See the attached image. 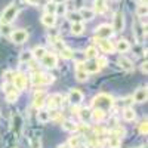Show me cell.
Segmentation results:
<instances>
[{
  "label": "cell",
  "mask_w": 148,
  "mask_h": 148,
  "mask_svg": "<svg viewBox=\"0 0 148 148\" xmlns=\"http://www.w3.org/2000/svg\"><path fill=\"white\" fill-rule=\"evenodd\" d=\"M18 15V6L15 3H10L2 14V18H0V25H9V24L14 21Z\"/></svg>",
  "instance_id": "1"
},
{
  "label": "cell",
  "mask_w": 148,
  "mask_h": 148,
  "mask_svg": "<svg viewBox=\"0 0 148 148\" xmlns=\"http://www.w3.org/2000/svg\"><path fill=\"white\" fill-rule=\"evenodd\" d=\"M113 102H114L113 98H111L110 95H107V93H99L98 96H95L93 101H92L95 108H99V110H104V111L113 107Z\"/></svg>",
  "instance_id": "2"
},
{
  "label": "cell",
  "mask_w": 148,
  "mask_h": 148,
  "mask_svg": "<svg viewBox=\"0 0 148 148\" xmlns=\"http://www.w3.org/2000/svg\"><path fill=\"white\" fill-rule=\"evenodd\" d=\"M31 82H33V84H36V86L51 84V83H53V76H49V74H43V73H33Z\"/></svg>",
  "instance_id": "3"
},
{
  "label": "cell",
  "mask_w": 148,
  "mask_h": 148,
  "mask_svg": "<svg viewBox=\"0 0 148 148\" xmlns=\"http://www.w3.org/2000/svg\"><path fill=\"white\" fill-rule=\"evenodd\" d=\"M114 30L111 25H108V24H102V25L96 27L95 30V34H96V39H110L111 36H113Z\"/></svg>",
  "instance_id": "4"
},
{
  "label": "cell",
  "mask_w": 148,
  "mask_h": 148,
  "mask_svg": "<svg viewBox=\"0 0 148 148\" xmlns=\"http://www.w3.org/2000/svg\"><path fill=\"white\" fill-rule=\"evenodd\" d=\"M10 40L16 43V45H21V43H25L27 39H28V33L24 30V28H19V30H15V31H12L10 33Z\"/></svg>",
  "instance_id": "5"
},
{
  "label": "cell",
  "mask_w": 148,
  "mask_h": 148,
  "mask_svg": "<svg viewBox=\"0 0 148 148\" xmlns=\"http://www.w3.org/2000/svg\"><path fill=\"white\" fill-rule=\"evenodd\" d=\"M3 90H5V95H6V101L8 102H15L18 99V92L15 89V86L12 83H6L3 86Z\"/></svg>",
  "instance_id": "6"
},
{
  "label": "cell",
  "mask_w": 148,
  "mask_h": 148,
  "mask_svg": "<svg viewBox=\"0 0 148 148\" xmlns=\"http://www.w3.org/2000/svg\"><path fill=\"white\" fill-rule=\"evenodd\" d=\"M12 84L15 86L16 90H24L27 88V77L24 74L18 73V74H14V80H12Z\"/></svg>",
  "instance_id": "7"
},
{
  "label": "cell",
  "mask_w": 148,
  "mask_h": 148,
  "mask_svg": "<svg viewBox=\"0 0 148 148\" xmlns=\"http://www.w3.org/2000/svg\"><path fill=\"white\" fill-rule=\"evenodd\" d=\"M40 61H42V64H43L46 68H53V67H56V64H58V56H56L55 53L46 52V55H45Z\"/></svg>",
  "instance_id": "8"
},
{
  "label": "cell",
  "mask_w": 148,
  "mask_h": 148,
  "mask_svg": "<svg viewBox=\"0 0 148 148\" xmlns=\"http://www.w3.org/2000/svg\"><path fill=\"white\" fill-rule=\"evenodd\" d=\"M62 95H59V93H53V95H51L47 98V107L49 108H52V110H55V108H59L61 105H62Z\"/></svg>",
  "instance_id": "9"
},
{
  "label": "cell",
  "mask_w": 148,
  "mask_h": 148,
  "mask_svg": "<svg viewBox=\"0 0 148 148\" xmlns=\"http://www.w3.org/2000/svg\"><path fill=\"white\" fill-rule=\"evenodd\" d=\"M68 99H70V102L73 105L82 104V101H83V92L79 90V89H71L70 93H68Z\"/></svg>",
  "instance_id": "10"
},
{
  "label": "cell",
  "mask_w": 148,
  "mask_h": 148,
  "mask_svg": "<svg viewBox=\"0 0 148 148\" xmlns=\"http://www.w3.org/2000/svg\"><path fill=\"white\" fill-rule=\"evenodd\" d=\"M99 42V47H101V51L102 52H105V53H113L116 49H114V45L111 43L108 39H96L95 37V42Z\"/></svg>",
  "instance_id": "11"
},
{
  "label": "cell",
  "mask_w": 148,
  "mask_h": 148,
  "mask_svg": "<svg viewBox=\"0 0 148 148\" xmlns=\"http://www.w3.org/2000/svg\"><path fill=\"white\" fill-rule=\"evenodd\" d=\"M113 30L114 31H121L123 28H125V16H123L121 12H117V14L114 15V22H113Z\"/></svg>",
  "instance_id": "12"
},
{
  "label": "cell",
  "mask_w": 148,
  "mask_h": 148,
  "mask_svg": "<svg viewBox=\"0 0 148 148\" xmlns=\"http://www.w3.org/2000/svg\"><path fill=\"white\" fill-rule=\"evenodd\" d=\"M46 101V93L45 90H36L34 92V107L36 108H42Z\"/></svg>",
  "instance_id": "13"
},
{
  "label": "cell",
  "mask_w": 148,
  "mask_h": 148,
  "mask_svg": "<svg viewBox=\"0 0 148 148\" xmlns=\"http://www.w3.org/2000/svg\"><path fill=\"white\" fill-rule=\"evenodd\" d=\"M76 77H77L79 82L88 80V73H86L84 68H83V62H77V65H76Z\"/></svg>",
  "instance_id": "14"
},
{
  "label": "cell",
  "mask_w": 148,
  "mask_h": 148,
  "mask_svg": "<svg viewBox=\"0 0 148 148\" xmlns=\"http://www.w3.org/2000/svg\"><path fill=\"white\" fill-rule=\"evenodd\" d=\"M79 15H80L82 19L90 21V19H93V16H95V10H93V9H89V8H82V9L79 10Z\"/></svg>",
  "instance_id": "15"
},
{
  "label": "cell",
  "mask_w": 148,
  "mask_h": 148,
  "mask_svg": "<svg viewBox=\"0 0 148 148\" xmlns=\"http://www.w3.org/2000/svg\"><path fill=\"white\" fill-rule=\"evenodd\" d=\"M133 99L136 101V102H139V104L145 102L147 101V88H139L136 92H135Z\"/></svg>",
  "instance_id": "16"
},
{
  "label": "cell",
  "mask_w": 148,
  "mask_h": 148,
  "mask_svg": "<svg viewBox=\"0 0 148 148\" xmlns=\"http://www.w3.org/2000/svg\"><path fill=\"white\" fill-rule=\"evenodd\" d=\"M42 24L43 25H46V27H53L55 24H56V15H49V14H45L43 16H42Z\"/></svg>",
  "instance_id": "17"
},
{
  "label": "cell",
  "mask_w": 148,
  "mask_h": 148,
  "mask_svg": "<svg viewBox=\"0 0 148 148\" xmlns=\"http://www.w3.org/2000/svg\"><path fill=\"white\" fill-rule=\"evenodd\" d=\"M114 49H117V51H119L120 53H126V52H129L130 45H129V42H127V40L121 39V40H119V42H117V45L114 46Z\"/></svg>",
  "instance_id": "18"
},
{
  "label": "cell",
  "mask_w": 148,
  "mask_h": 148,
  "mask_svg": "<svg viewBox=\"0 0 148 148\" xmlns=\"http://www.w3.org/2000/svg\"><path fill=\"white\" fill-rule=\"evenodd\" d=\"M83 31H84V24H83V21L73 22V24H71V34H74V36H80Z\"/></svg>",
  "instance_id": "19"
},
{
  "label": "cell",
  "mask_w": 148,
  "mask_h": 148,
  "mask_svg": "<svg viewBox=\"0 0 148 148\" xmlns=\"http://www.w3.org/2000/svg\"><path fill=\"white\" fill-rule=\"evenodd\" d=\"M119 65H120L123 70H126V71H132V70H133V62H132L130 59L125 58V56H121V58L119 59Z\"/></svg>",
  "instance_id": "20"
},
{
  "label": "cell",
  "mask_w": 148,
  "mask_h": 148,
  "mask_svg": "<svg viewBox=\"0 0 148 148\" xmlns=\"http://www.w3.org/2000/svg\"><path fill=\"white\" fill-rule=\"evenodd\" d=\"M83 68L86 73H98L99 71V67H98L96 61H89V62H84L83 64Z\"/></svg>",
  "instance_id": "21"
},
{
  "label": "cell",
  "mask_w": 148,
  "mask_h": 148,
  "mask_svg": "<svg viewBox=\"0 0 148 148\" xmlns=\"http://www.w3.org/2000/svg\"><path fill=\"white\" fill-rule=\"evenodd\" d=\"M90 117L95 120V121H102L105 119V111L104 110H99V108H95L92 113H90Z\"/></svg>",
  "instance_id": "22"
},
{
  "label": "cell",
  "mask_w": 148,
  "mask_h": 148,
  "mask_svg": "<svg viewBox=\"0 0 148 148\" xmlns=\"http://www.w3.org/2000/svg\"><path fill=\"white\" fill-rule=\"evenodd\" d=\"M31 55H33V58H36V59H42V58L46 55V49H45L43 46H36V47L33 49Z\"/></svg>",
  "instance_id": "23"
},
{
  "label": "cell",
  "mask_w": 148,
  "mask_h": 148,
  "mask_svg": "<svg viewBox=\"0 0 148 148\" xmlns=\"http://www.w3.org/2000/svg\"><path fill=\"white\" fill-rule=\"evenodd\" d=\"M37 120L45 125V123H47L49 120H51V113L46 111V110H40L39 113H37Z\"/></svg>",
  "instance_id": "24"
},
{
  "label": "cell",
  "mask_w": 148,
  "mask_h": 148,
  "mask_svg": "<svg viewBox=\"0 0 148 148\" xmlns=\"http://www.w3.org/2000/svg\"><path fill=\"white\" fill-rule=\"evenodd\" d=\"M123 119H125L126 121H133L135 119H136L135 110L133 108H125V111H123Z\"/></svg>",
  "instance_id": "25"
},
{
  "label": "cell",
  "mask_w": 148,
  "mask_h": 148,
  "mask_svg": "<svg viewBox=\"0 0 148 148\" xmlns=\"http://www.w3.org/2000/svg\"><path fill=\"white\" fill-rule=\"evenodd\" d=\"M12 125H14V126H12V127H14V130L19 135L21 133V129H22V120H21V117L18 114H15L14 119H12Z\"/></svg>",
  "instance_id": "26"
},
{
  "label": "cell",
  "mask_w": 148,
  "mask_h": 148,
  "mask_svg": "<svg viewBox=\"0 0 148 148\" xmlns=\"http://www.w3.org/2000/svg\"><path fill=\"white\" fill-rule=\"evenodd\" d=\"M62 127H64L67 132H76V130L79 129V126H77L74 121H71V120H65V121L62 123Z\"/></svg>",
  "instance_id": "27"
},
{
  "label": "cell",
  "mask_w": 148,
  "mask_h": 148,
  "mask_svg": "<svg viewBox=\"0 0 148 148\" xmlns=\"http://www.w3.org/2000/svg\"><path fill=\"white\" fill-rule=\"evenodd\" d=\"M121 145V139L117 138V136H113V135H110L108 138V147L110 148H119Z\"/></svg>",
  "instance_id": "28"
},
{
  "label": "cell",
  "mask_w": 148,
  "mask_h": 148,
  "mask_svg": "<svg viewBox=\"0 0 148 148\" xmlns=\"http://www.w3.org/2000/svg\"><path fill=\"white\" fill-rule=\"evenodd\" d=\"M84 55H86V58H89V59H93V58H96V55H98V49H96L95 46H89L88 49H86Z\"/></svg>",
  "instance_id": "29"
},
{
  "label": "cell",
  "mask_w": 148,
  "mask_h": 148,
  "mask_svg": "<svg viewBox=\"0 0 148 148\" xmlns=\"http://www.w3.org/2000/svg\"><path fill=\"white\" fill-rule=\"evenodd\" d=\"M59 53H61V56H62L64 59H71L74 56L73 51H71V49H68V47H65V46L62 49H59Z\"/></svg>",
  "instance_id": "30"
},
{
  "label": "cell",
  "mask_w": 148,
  "mask_h": 148,
  "mask_svg": "<svg viewBox=\"0 0 148 148\" xmlns=\"http://www.w3.org/2000/svg\"><path fill=\"white\" fill-rule=\"evenodd\" d=\"M147 5L145 3H141L138 8H136V15L139 16V18H145L147 16Z\"/></svg>",
  "instance_id": "31"
},
{
  "label": "cell",
  "mask_w": 148,
  "mask_h": 148,
  "mask_svg": "<svg viewBox=\"0 0 148 148\" xmlns=\"http://www.w3.org/2000/svg\"><path fill=\"white\" fill-rule=\"evenodd\" d=\"M67 16H68V19H70L71 22H79V21H82V18H80V15H79V12H68Z\"/></svg>",
  "instance_id": "32"
},
{
  "label": "cell",
  "mask_w": 148,
  "mask_h": 148,
  "mask_svg": "<svg viewBox=\"0 0 148 148\" xmlns=\"http://www.w3.org/2000/svg\"><path fill=\"white\" fill-rule=\"evenodd\" d=\"M55 12H56V5H55L53 2H49V3L46 5V14L55 15Z\"/></svg>",
  "instance_id": "33"
},
{
  "label": "cell",
  "mask_w": 148,
  "mask_h": 148,
  "mask_svg": "<svg viewBox=\"0 0 148 148\" xmlns=\"http://www.w3.org/2000/svg\"><path fill=\"white\" fill-rule=\"evenodd\" d=\"M68 145H70L71 148H79V145H80V138H79V136H73V138H70Z\"/></svg>",
  "instance_id": "34"
},
{
  "label": "cell",
  "mask_w": 148,
  "mask_h": 148,
  "mask_svg": "<svg viewBox=\"0 0 148 148\" xmlns=\"http://www.w3.org/2000/svg\"><path fill=\"white\" fill-rule=\"evenodd\" d=\"M126 132H125V129H123V127H116L113 132H111V135H113V136H117V138H123V135H125Z\"/></svg>",
  "instance_id": "35"
},
{
  "label": "cell",
  "mask_w": 148,
  "mask_h": 148,
  "mask_svg": "<svg viewBox=\"0 0 148 148\" xmlns=\"http://www.w3.org/2000/svg\"><path fill=\"white\" fill-rule=\"evenodd\" d=\"M31 59H33L31 52H22L21 53V58H19L21 62H28V61H31Z\"/></svg>",
  "instance_id": "36"
},
{
  "label": "cell",
  "mask_w": 148,
  "mask_h": 148,
  "mask_svg": "<svg viewBox=\"0 0 148 148\" xmlns=\"http://www.w3.org/2000/svg\"><path fill=\"white\" fill-rule=\"evenodd\" d=\"M96 64H98V67H99V68H104V67H107V64H108V59L104 58V56L96 58Z\"/></svg>",
  "instance_id": "37"
},
{
  "label": "cell",
  "mask_w": 148,
  "mask_h": 148,
  "mask_svg": "<svg viewBox=\"0 0 148 148\" xmlns=\"http://www.w3.org/2000/svg\"><path fill=\"white\" fill-rule=\"evenodd\" d=\"M59 14V15H65L67 14V6L65 5H56V12H55V15Z\"/></svg>",
  "instance_id": "38"
},
{
  "label": "cell",
  "mask_w": 148,
  "mask_h": 148,
  "mask_svg": "<svg viewBox=\"0 0 148 148\" xmlns=\"http://www.w3.org/2000/svg\"><path fill=\"white\" fill-rule=\"evenodd\" d=\"M31 148H42V142H40L39 136H34L31 139Z\"/></svg>",
  "instance_id": "39"
},
{
  "label": "cell",
  "mask_w": 148,
  "mask_h": 148,
  "mask_svg": "<svg viewBox=\"0 0 148 148\" xmlns=\"http://www.w3.org/2000/svg\"><path fill=\"white\" fill-rule=\"evenodd\" d=\"M80 117L83 119V120H88V119H90V113L88 110H82L80 111Z\"/></svg>",
  "instance_id": "40"
},
{
  "label": "cell",
  "mask_w": 148,
  "mask_h": 148,
  "mask_svg": "<svg viewBox=\"0 0 148 148\" xmlns=\"http://www.w3.org/2000/svg\"><path fill=\"white\" fill-rule=\"evenodd\" d=\"M147 130H148V129H147V120H145V121H142L141 125H139V132H141L142 135H147Z\"/></svg>",
  "instance_id": "41"
},
{
  "label": "cell",
  "mask_w": 148,
  "mask_h": 148,
  "mask_svg": "<svg viewBox=\"0 0 148 148\" xmlns=\"http://www.w3.org/2000/svg\"><path fill=\"white\" fill-rule=\"evenodd\" d=\"M2 34H5V36L9 34V27L8 25H2Z\"/></svg>",
  "instance_id": "42"
},
{
  "label": "cell",
  "mask_w": 148,
  "mask_h": 148,
  "mask_svg": "<svg viewBox=\"0 0 148 148\" xmlns=\"http://www.w3.org/2000/svg\"><path fill=\"white\" fill-rule=\"evenodd\" d=\"M52 2H53L55 5H64V3L67 2V0H52Z\"/></svg>",
  "instance_id": "43"
},
{
  "label": "cell",
  "mask_w": 148,
  "mask_h": 148,
  "mask_svg": "<svg viewBox=\"0 0 148 148\" xmlns=\"http://www.w3.org/2000/svg\"><path fill=\"white\" fill-rule=\"evenodd\" d=\"M27 2H28L30 5H37V3H39V0H27Z\"/></svg>",
  "instance_id": "44"
},
{
  "label": "cell",
  "mask_w": 148,
  "mask_h": 148,
  "mask_svg": "<svg viewBox=\"0 0 148 148\" xmlns=\"http://www.w3.org/2000/svg\"><path fill=\"white\" fill-rule=\"evenodd\" d=\"M142 73H147V62L142 64Z\"/></svg>",
  "instance_id": "45"
},
{
  "label": "cell",
  "mask_w": 148,
  "mask_h": 148,
  "mask_svg": "<svg viewBox=\"0 0 148 148\" xmlns=\"http://www.w3.org/2000/svg\"><path fill=\"white\" fill-rule=\"evenodd\" d=\"M58 148H67V145H59Z\"/></svg>",
  "instance_id": "46"
},
{
  "label": "cell",
  "mask_w": 148,
  "mask_h": 148,
  "mask_svg": "<svg viewBox=\"0 0 148 148\" xmlns=\"http://www.w3.org/2000/svg\"><path fill=\"white\" fill-rule=\"evenodd\" d=\"M113 2H119V0H113Z\"/></svg>",
  "instance_id": "47"
}]
</instances>
